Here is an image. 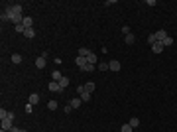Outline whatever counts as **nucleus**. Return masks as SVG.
<instances>
[{
	"instance_id": "20e7f679",
	"label": "nucleus",
	"mask_w": 177,
	"mask_h": 132,
	"mask_svg": "<svg viewBox=\"0 0 177 132\" xmlns=\"http://www.w3.org/2000/svg\"><path fill=\"white\" fill-rule=\"evenodd\" d=\"M108 69H110V71H114V73H116V71H120V61H118V59H112V61H108Z\"/></svg>"
},
{
	"instance_id": "aec40b11",
	"label": "nucleus",
	"mask_w": 177,
	"mask_h": 132,
	"mask_svg": "<svg viewBox=\"0 0 177 132\" xmlns=\"http://www.w3.org/2000/svg\"><path fill=\"white\" fill-rule=\"evenodd\" d=\"M161 44H163V47H169V45L173 44V38H169V36H167V38L163 40V42H161Z\"/></svg>"
},
{
	"instance_id": "a211bd4d",
	"label": "nucleus",
	"mask_w": 177,
	"mask_h": 132,
	"mask_svg": "<svg viewBox=\"0 0 177 132\" xmlns=\"http://www.w3.org/2000/svg\"><path fill=\"white\" fill-rule=\"evenodd\" d=\"M12 63H22V55L14 53V55H12Z\"/></svg>"
},
{
	"instance_id": "c756f323",
	"label": "nucleus",
	"mask_w": 177,
	"mask_h": 132,
	"mask_svg": "<svg viewBox=\"0 0 177 132\" xmlns=\"http://www.w3.org/2000/svg\"><path fill=\"white\" fill-rule=\"evenodd\" d=\"M33 110V105H30V103H28V105H26V112H28V114H30V112H32Z\"/></svg>"
},
{
	"instance_id": "4be33fe9",
	"label": "nucleus",
	"mask_w": 177,
	"mask_h": 132,
	"mask_svg": "<svg viewBox=\"0 0 177 132\" xmlns=\"http://www.w3.org/2000/svg\"><path fill=\"white\" fill-rule=\"evenodd\" d=\"M155 42H157V38H155V34H150V36H148V44H152V45H154Z\"/></svg>"
},
{
	"instance_id": "0eeeda50",
	"label": "nucleus",
	"mask_w": 177,
	"mask_h": 132,
	"mask_svg": "<svg viewBox=\"0 0 177 132\" xmlns=\"http://www.w3.org/2000/svg\"><path fill=\"white\" fill-rule=\"evenodd\" d=\"M75 61H77V65L81 67V69H83V67L87 65L88 61H87V57H83V55H77V59H75Z\"/></svg>"
},
{
	"instance_id": "f257e3e1",
	"label": "nucleus",
	"mask_w": 177,
	"mask_h": 132,
	"mask_svg": "<svg viewBox=\"0 0 177 132\" xmlns=\"http://www.w3.org/2000/svg\"><path fill=\"white\" fill-rule=\"evenodd\" d=\"M77 91H79V95H81V101H83V103H88V101H91V93L85 91V85H79Z\"/></svg>"
},
{
	"instance_id": "393cba45",
	"label": "nucleus",
	"mask_w": 177,
	"mask_h": 132,
	"mask_svg": "<svg viewBox=\"0 0 177 132\" xmlns=\"http://www.w3.org/2000/svg\"><path fill=\"white\" fill-rule=\"evenodd\" d=\"M59 85H61V89H65L67 85H69V79H67V77H61V81H59Z\"/></svg>"
},
{
	"instance_id": "f3484780",
	"label": "nucleus",
	"mask_w": 177,
	"mask_h": 132,
	"mask_svg": "<svg viewBox=\"0 0 177 132\" xmlns=\"http://www.w3.org/2000/svg\"><path fill=\"white\" fill-rule=\"evenodd\" d=\"M24 26H26V28H32V24H33V20H32V18H30V16H26V18H24Z\"/></svg>"
},
{
	"instance_id": "7c9ffc66",
	"label": "nucleus",
	"mask_w": 177,
	"mask_h": 132,
	"mask_svg": "<svg viewBox=\"0 0 177 132\" xmlns=\"http://www.w3.org/2000/svg\"><path fill=\"white\" fill-rule=\"evenodd\" d=\"M71 110H73V107H71V105H67V107H65V114H69Z\"/></svg>"
},
{
	"instance_id": "412c9836",
	"label": "nucleus",
	"mask_w": 177,
	"mask_h": 132,
	"mask_svg": "<svg viewBox=\"0 0 177 132\" xmlns=\"http://www.w3.org/2000/svg\"><path fill=\"white\" fill-rule=\"evenodd\" d=\"M120 132H134V128H132V126H130V124H122Z\"/></svg>"
},
{
	"instance_id": "1a4fd4ad",
	"label": "nucleus",
	"mask_w": 177,
	"mask_h": 132,
	"mask_svg": "<svg viewBox=\"0 0 177 132\" xmlns=\"http://www.w3.org/2000/svg\"><path fill=\"white\" fill-rule=\"evenodd\" d=\"M124 42L128 45H134L136 44V38H134V34H128V36H124Z\"/></svg>"
},
{
	"instance_id": "f03ea898",
	"label": "nucleus",
	"mask_w": 177,
	"mask_h": 132,
	"mask_svg": "<svg viewBox=\"0 0 177 132\" xmlns=\"http://www.w3.org/2000/svg\"><path fill=\"white\" fill-rule=\"evenodd\" d=\"M12 128H14V120H12V118H4V120H2V130L10 132Z\"/></svg>"
},
{
	"instance_id": "b1692460",
	"label": "nucleus",
	"mask_w": 177,
	"mask_h": 132,
	"mask_svg": "<svg viewBox=\"0 0 177 132\" xmlns=\"http://www.w3.org/2000/svg\"><path fill=\"white\" fill-rule=\"evenodd\" d=\"M14 28H16V32H18V34L26 32V26H24V24H18V26H14Z\"/></svg>"
},
{
	"instance_id": "6ab92c4d",
	"label": "nucleus",
	"mask_w": 177,
	"mask_h": 132,
	"mask_svg": "<svg viewBox=\"0 0 177 132\" xmlns=\"http://www.w3.org/2000/svg\"><path fill=\"white\" fill-rule=\"evenodd\" d=\"M24 36H26V38H33V36H35V32H33V28H26V32H24Z\"/></svg>"
},
{
	"instance_id": "4468645a",
	"label": "nucleus",
	"mask_w": 177,
	"mask_h": 132,
	"mask_svg": "<svg viewBox=\"0 0 177 132\" xmlns=\"http://www.w3.org/2000/svg\"><path fill=\"white\" fill-rule=\"evenodd\" d=\"M61 77H63V75H61L59 71H53V73H51V81H57V83H59V81H61Z\"/></svg>"
},
{
	"instance_id": "5701e85b",
	"label": "nucleus",
	"mask_w": 177,
	"mask_h": 132,
	"mask_svg": "<svg viewBox=\"0 0 177 132\" xmlns=\"http://www.w3.org/2000/svg\"><path fill=\"white\" fill-rule=\"evenodd\" d=\"M47 109H49V110H55L57 109V101H49V103H47Z\"/></svg>"
},
{
	"instance_id": "6e6552de",
	"label": "nucleus",
	"mask_w": 177,
	"mask_h": 132,
	"mask_svg": "<svg viewBox=\"0 0 177 132\" xmlns=\"http://www.w3.org/2000/svg\"><path fill=\"white\" fill-rule=\"evenodd\" d=\"M28 103H30V105H37V103H39V95H37V93H32L30 99H28Z\"/></svg>"
},
{
	"instance_id": "9b49d317",
	"label": "nucleus",
	"mask_w": 177,
	"mask_h": 132,
	"mask_svg": "<svg viewBox=\"0 0 177 132\" xmlns=\"http://www.w3.org/2000/svg\"><path fill=\"white\" fill-rule=\"evenodd\" d=\"M95 87H97V85H95L93 81H88V83H85V91H87V93H91V95H93V91H95Z\"/></svg>"
},
{
	"instance_id": "dca6fc26",
	"label": "nucleus",
	"mask_w": 177,
	"mask_h": 132,
	"mask_svg": "<svg viewBox=\"0 0 177 132\" xmlns=\"http://www.w3.org/2000/svg\"><path fill=\"white\" fill-rule=\"evenodd\" d=\"M87 61L91 63V65H97V61H99V59H97V55H95V53H91V55L87 57Z\"/></svg>"
},
{
	"instance_id": "a878e982",
	"label": "nucleus",
	"mask_w": 177,
	"mask_h": 132,
	"mask_svg": "<svg viewBox=\"0 0 177 132\" xmlns=\"http://www.w3.org/2000/svg\"><path fill=\"white\" fill-rule=\"evenodd\" d=\"M4 118H8V110L0 109V120H4Z\"/></svg>"
},
{
	"instance_id": "f8f14e48",
	"label": "nucleus",
	"mask_w": 177,
	"mask_h": 132,
	"mask_svg": "<svg viewBox=\"0 0 177 132\" xmlns=\"http://www.w3.org/2000/svg\"><path fill=\"white\" fill-rule=\"evenodd\" d=\"M128 124H130L132 128H138V126H140V118H138V116H132V118H130V122H128Z\"/></svg>"
},
{
	"instance_id": "cd10ccee",
	"label": "nucleus",
	"mask_w": 177,
	"mask_h": 132,
	"mask_svg": "<svg viewBox=\"0 0 177 132\" xmlns=\"http://www.w3.org/2000/svg\"><path fill=\"white\" fill-rule=\"evenodd\" d=\"M99 71H108V63H99Z\"/></svg>"
},
{
	"instance_id": "bb28decb",
	"label": "nucleus",
	"mask_w": 177,
	"mask_h": 132,
	"mask_svg": "<svg viewBox=\"0 0 177 132\" xmlns=\"http://www.w3.org/2000/svg\"><path fill=\"white\" fill-rule=\"evenodd\" d=\"M83 71H87V73H91V71H95V65H91V63H87V65L83 67Z\"/></svg>"
},
{
	"instance_id": "9d476101",
	"label": "nucleus",
	"mask_w": 177,
	"mask_h": 132,
	"mask_svg": "<svg viewBox=\"0 0 177 132\" xmlns=\"http://www.w3.org/2000/svg\"><path fill=\"white\" fill-rule=\"evenodd\" d=\"M35 67H37V69H44V67H45V57L39 55V57L35 59Z\"/></svg>"
},
{
	"instance_id": "39448f33",
	"label": "nucleus",
	"mask_w": 177,
	"mask_h": 132,
	"mask_svg": "<svg viewBox=\"0 0 177 132\" xmlns=\"http://www.w3.org/2000/svg\"><path fill=\"white\" fill-rule=\"evenodd\" d=\"M163 49H165V47H163V44H161V42H155V44L152 45V51H154V53H161Z\"/></svg>"
},
{
	"instance_id": "2eb2a0df",
	"label": "nucleus",
	"mask_w": 177,
	"mask_h": 132,
	"mask_svg": "<svg viewBox=\"0 0 177 132\" xmlns=\"http://www.w3.org/2000/svg\"><path fill=\"white\" fill-rule=\"evenodd\" d=\"M81 103H83L81 99H71V103H69V105H71L73 109H79V107H81Z\"/></svg>"
},
{
	"instance_id": "c85d7f7f",
	"label": "nucleus",
	"mask_w": 177,
	"mask_h": 132,
	"mask_svg": "<svg viewBox=\"0 0 177 132\" xmlns=\"http://www.w3.org/2000/svg\"><path fill=\"white\" fill-rule=\"evenodd\" d=\"M122 34H124V36H128V34H132V32H130V28H128V26H122Z\"/></svg>"
},
{
	"instance_id": "423d86ee",
	"label": "nucleus",
	"mask_w": 177,
	"mask_h": 132,
	"mask_svg": "<svg viewBox=\"0 0 177 132\" xmlns=\"http://www.w3.org/2000/svg\"><path fill=\"white\" fill-rule=\"evenodd\" d=\"M155 38H157V42H163L167 38V32L165 30H157V32H155Z\"/></svg>"
},
{
	"instance_id": "ddd939ff",
	"label": "nucleus",
	"mask_w": 177,
	"mask_h": 132,
	"mask_svg": "<svg viewBox=\"0 0 177 132\" xmlns=\"http://www.w3.org/2000/svg\"><path fill=\"white\" fill-rule=\"evenodd\" d=\"M91 53H93V51H91L88 47H81V49H79V55H83V57H88Z\"/></svg>"
},
{
	"instance_id": "7ed1b4c3",
	"label": "nucleus",
	"mask_w": 177,
	"mask_h": 132,
	"mask_svg": "<svg viewBox=\"0 0 177 132\" xmlns=\"http://www.w3.org/2000/svg\"><path fill=\"white\" fill-rule=\"evenodd\" d=\"M47 89H49L51 93H61V91H63V89H61V85H59L57 81H51V83L47 85Z\"/></svg>"
}]
</instances>
